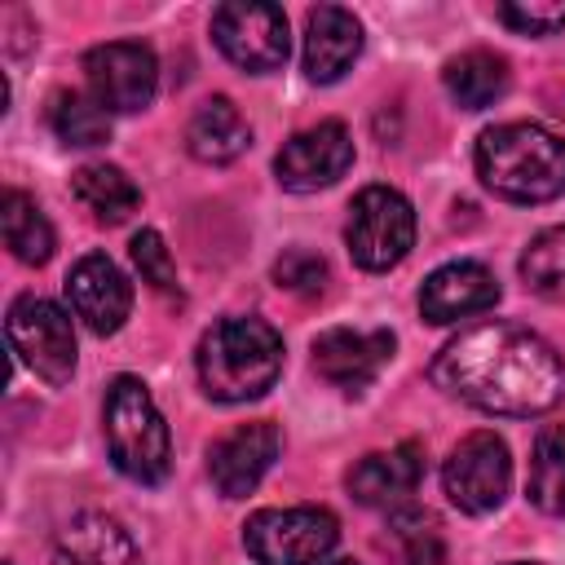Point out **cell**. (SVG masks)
Instances as JSON below:
<instances>
[{"label":"cell","mask_w":565,"mask_h":565,"mask_svg":"<svg viewBox=\"0 0 565 565\" xmlns=\"http://www.w3.org/2000/svg\"><path fill=\"white\" fill-rule=\"evenodd\" d=\"M66 300L93 335H115L132 313V287L106 252H88L66 274Z\"/></svg>","instance_id":"cell-12"},{"label":"cell","mask_w":565,"mask_h":565,"mask_svg":"<svg viewBox=\"0 0 565 565\" xmlns=\"http://www.w3.org/2000/svg\"><path fill=\"white\" fill-rule=\"evenodd\" d=\"M499 22L521 35H552L565 26V0H530V4H499Z\"/></svg>","instance_id":"cell-28"},{"label":"cell","mask_w":565,"mask_h":565,"mask_svg":"<svg viewBox=\"0 0 565 565\" xmlns=\"http://www.w3.org/2000/svg\"><path fill=\"white\" fill-rule=\"evenodd\" d=\"M441 486H446V494L459 512H472V516L494 512L508 499V486H512V459H508L503 437L490 433V428L468 433L446 455Z\"/></svg>","instance_id":"cell-9"},{"label":"cell","mask_w":565,"mask_h":565,"mask_svg":"<svg viewBox=\"0 0 565 565\" xmlns=\"http://www.w3.org/2000/svg\"><path fill=\"white\" fill-rule=\"evenodd\" d=\"M49 124L62 146H102L110 137V110H102L88 93H53Z\"/></svg>","instance_id":"cell-24"},{"label":"cell","mask_w":565,"mask_h":565,"mask_svg":"<svg viewBox=\"0 0 565 565\" xmlns=\"http://www.w3.org/2000/svg\"><path fill=\"white\" fill-rule=\"evenodd\" d=\"M340 543V521L327 508H260L243 525V547L256 565H322Z\"/></svg>","instance_id":"cell-5"},{"label":"cell","mask_w":565,"mask_h":565,"mask_svg":"<svg viewBox=\"0 0 565 565\" xmlns=\"http://www.w3.org/2000/svg\"><path fill=\"white\" fill-rule=\"evenodd\" d=\"M0 230H4V247L22 260V265H44L53 256V225L49 216L35 207V199H26L22 190H4L0 203Z\"/></svg>","instance_id":"cell-22"},{"label":"cell","mask_w":565,"mask_h":565,"mask_svg":"<svg viewBox=\"0 0 565 565\" xmlns=\"http://www.w3.org/2000/svg\"><path fill=\"white\" fill-rule=\"evenodd\" d=\"M393 353V335L388 331H353V327H331L313 340V371L344 388V393H358L366 388L380 366L388 362Z\"/></svg>","instance_id":"cell-15"},{"label":"cell","mask_w":565,"mask_h":565,"mask_svg":"<svg viewBox=\"0 0 565 565\" xmlns=\"http://www.w3.org/2000/svg\"><path fill=\"white\" fill-rule=\"evenodd\" d=\"M53 565H146L132 534L106 512H75L53 539Z\"/></svg>","instance_id":"cell-18"},{"label":"cell","mask_w":565,"mask_h":565,"mask_svg":"<svg viewBox=\"0 0 565 565\" xmlns=\"http://www.w3.org/2000/svg\"><path fill=\"white\" fill-rule=\"evenodd\" d=\"M199 384L216 402L265 397L282 371V335L265 318H221L199 340Z\"/></svg>","instance_id":"cell-3"},{"label":"cell","mask_w":565,"mask_h":565,"mask_svg":"<svg viewBox=\"0 0 565 565\" xmlns=\"http://www.w3.org/2000/svg\"><path fill=\"white\" fill-rule=\"evenodd\" d=\"M556 110H561V115H565V97H561V106H556Z\"/></svg>","instance_id":"cell-32"},{"label":"cell","mask_w":565,"mask_h":565,"mask_svg":"<svg viewBox=\"0 0 565 565\" xmlns=\"http://www.w3.org/2000/svg\"><path fill=\"white\" fill-rule=\"evenodd\" d=\"M433 384L490 415H543L565 397L561 353L530 327L481 322L446 340L428 366Z\"/></svg>","instance_id":"cell-1"},{"label":"cell","mask_w":565,"mask_h":565,"mask_svg":"<svg viewBox=\"0 0 565 565\" xmlns=\"http://www.w3.org/2000/svg\"><path fill=\"white\" fill-rule=\"evenodd\" d=\"M494 305H499V282L477 260H450V265L433 269L419 287V313L433 327H450V322L486 313Z\"/></svg>","instance_id":"cell-14"},{"label":"cell","mask_w":565,"mask_h":565,"mask_svg":"<svg viewBox=\"0 0 565 565\" xmlns=\"http://www.w3.org/2000/svg\"><path fill=\"white\" fill-rule=\"evenodd\" d=\"M282 450V433L269 424V419H252V424H238L234 433H225L212 450H207V472H212V486L225 494V499H243L252 494L265 472L274 468Z\"/></svg>","instance_id":"cell-13"},{"label":"cell","mask_w":565,"mask_h":565,"mask_svg":"<svg viewBox=\"0 0 565 565\" xmlns=\"http://www.w3.org/2000/svg\"><path fill=\"white\" fill-rule=\"evenodd\" d=\"M322 565H353V561H322Z\"/></svg>","instance_id":"cell-30"},{"label":"cell","mask_w":565,"mask_h":565,"mask_svg":"<svg viewBox=\"0 0 565 565\" xmlns=\"http://www.w3.org/2000/svg\"><path fill=\"white\" fill-rule=\"evenodd\" d=\"M106 450L110 463L141 486H159L172 468V437L168 424L150 397V388L137 375H115L106 388Z\"/></svg>","instance_id":"cell-4"},{"label":"cell","mask_w":565,"mask_h":565,"mask_svg":"<svg viewBox=\"0 0 565 565\" xmlns=\"http://www.w3.org/2000/svg\"><path fill=\"white\" fill-rule=\"evenodd\" d=\"M521 278L543 300H565V225H552L530 238L521 252Z\"/></svg>","instance_id":"cell-25"},{"label":"cell","mask_w":565,"mask_h":565,"mask_svg":"<svg viewBox=\"0 0 565 565\" xmlns=\"http://www.w3.org/2000/svg\"><path fill=\"white\" fill-rule=\"evenodd\" d=\"M344 243L353 265L380 274L406 260V252L415 247V207L406 203L402 190L393 185H366L353 203H349V225H344Z\"/></svg>","instance_id":"cell-6"},{"label":"cell","mask_w":565,"mask_h":565,"mask_svg":"<svg viewBox=\"0 0 565 565\" xmlns=\"http://www.w3.org/2000/svg\"><path fill=\"white\" fill-rule=\"evenodd\" d=\"M525 499L547 516H565V424H547L534 437Z\"/></svg>","instance_id":"cell-23"},{"label":"cell","mask_w":565,"mask_h":565,"mask_svg":"<svg viewBox=\"0 0 565 565\" xmlns=\"http://www.w3.org/2000/svg\"><path fill=\"white\" fill-rule=\"evenodd\" d=\"M212 40L216 49L252 71V75H269L287 62L291 35H287V13L269 0H230L212 9Z\"/></svg>","instance_id":"cell-7"},{"label":"cell","mask_w":565,"mask_h":565,"mask_svg":"<svg viewBox=\"0 0 565 565\" xmlns=\"http://www.w3.org/2000/svg\"><path fill=\"white\" fill-rule=\"evenodd\" d=\"M84 79L88 97L110 115H132L154 102L159 88V62L137 40H110L84 53Z\"/></svg>","instance_id":"cell-10"},{"label":"cell","mask_w":565,"mask_h":565,"mask_svg":"<svg viewBox=\"0 0 565 565\" xmlns=\"http://www.w3.org/2000/svg\"><path fill=\"white\" fill-rule=\"evenodd\" d=\"M128 252H132V265H137L141 282H150V287L163 291V296H177V265H172V256H168L159 230L132 234V247H128Z\"/></svg>","instance_id":"cell-27"},{"label":"cell","mask_w":565,"mask_h":565,"mask_svg":"<svg viewBox=\"0 0 565 565\" xmlns=\"http://www.w3.org/2000/svg\"><path fill=\"white\" fill-rule=\"evenodd\" d=\"M477 177L508 203H547L565 194V141L543 124H494L472 150Z\"/></svg>","instance_id":"cell-2"},{"label":"cell","mask_w":565,"mask_h":565,"mask_svg":"<svg viewBox=\"0 0 565 565\" xmlns=\"http://www.w3.org/2000/svg\"><path fill=\"white\" fill-rule=\"evenodd\" d=\"M353 163V137L340 119H322L313 128H300L296 137L282 141L274 154V177L291 194H313L335 185Z\"/></svg>","instance_id":"cell-11"},{"label":"cell","mask_w":565,"mask_h":565,"mask_svg":"<svg viewBox=\"0 0 565 565\" xmlns=\"http://www.w3.org/2000/svg\"><path fill=\"white\" fill-rule=\"evenodd\" d=\"M252 146V128L230 97H207L185 124V150L199 163H234Z\"/></svg>","instance_id":"cell-19"},{"label":"cell","mask_w":565,"mask_h":565,"mask_svg":"<svg viewBox=\"0 0 565 565\" xmlns=\"http://www.w3.org/2000/svg\"><path fill=\"white\" fill-rule=\"evenodd\" d=\"M402 565H446V547L437 543V534H411L406 539V552H402Z\"/></svg>","instance_id":"cell-29"},{"label":"cell","mask_w":565,"mask_h":565,"mask_svg":"<svg viewBox=\"0 0 565 565\" xmlns=\"http://www.w3.org/2000/svg\"><path fill=\"white\" fill-rule=\"evenodd\" d=\"M424 481V446L402 441L393 450H371L349 472V494L366 508H397Z\"/></svg>","instance_id":"cell-16"},{"label":"cell","mask_w":565,"mask_h":565,"mask_svg":"<svg viewBox=\"0 0 565 565\" xmlns=\"http://www.w3.org/2000/svg\"><path fill=\"white\" fill-rule=\"evenodd\" d=\"M4 331L13 353L44 380V384H66L75 375V327L62 305L44 296H18L4 313Z\"/></svg>","instance_id":"cell-8"},{"label":"cell","mask_w":565,"mask_h":565,"mask_svg":"<svg viewBox=\"0 0 565 565\" xmlns=\"http://www.w3.org/2000/svg\"><path fill=\"white\" fill-rule=\"evenodd\" d=\"M274 282L282 291H296V296H322L327 287V260L309 247H287L278 260H274Z\"/></svg>","instance_id":"cell-26"},{"label":"cell","mask_w":565,"mask_h":565,"mask_svg":"<svg viewBox=\"0 0 565 565\" xmlns=\"http://www.w3.org/2000/svg\"><path fill=\"white\" fill-rule=\"evenodd\" d=\"M362 53V22L344 4H318L305 18V75L313 84H335Z\"/></svg>","instance_id":"cell-17"},{"label":"cell","mask_w":565,"mask_h":565,"mask_svg":"<svg viewBox=\"0 0 565 565\" xmlns=\"http://www.w3.org/2000/svg\"><path fill=\"white\" fill-rule=\"evenodd\" d=\"M71 190H75V199H79L97 221H106V225L128 221V216L137 212V203H141V190H137V185L128 181V172L115 168V163H84V168H75Z\"/></svg>","instance_id":"cell-21"},{"label":"cell","mask_w":565,"mask_h":565,"mask_svg":"<svg viewBox=\"0 0 565 565\" xmlns=\"http://www.w3.org/2000/svg\"><path fill=\"white\" fill-rule=\"evenodd\" d=\"M441 84L463 110H486L508 93V62L490 49H468L446 62Z\"/></svg>","instance_id":"cell-20"},{"label":"cell","mask_w":565,"mask_h":565,"mask_svg":"<svg viewBox=\"0 0 565 565\" xmlns=\"http://www.w3.org/2000/svg\"><path fill=\"white\" fill-rule=\"evenodd\" d=\"M508 565H539V561H508Z\"/></svg>","instance_id":"cell-31"}]
</instances>
